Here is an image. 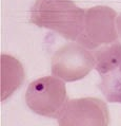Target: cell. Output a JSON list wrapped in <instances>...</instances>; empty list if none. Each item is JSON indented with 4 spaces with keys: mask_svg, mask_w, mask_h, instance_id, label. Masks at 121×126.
I'll return each mask as SVG.
<instances>
[{
    "mask_svg": "<svg viewBox=\"0 0 121 126\" xmlns=\"http://www.w3.org/2000/svg\"><path fill=\"white\" fill-rule=\"evenodd\" d=\"M85 10L73 0H36L31 9V22L51 30L66 40L77 41L82 32Z\"/></svg>",
    "mask_w": 121,
    "mask_h": 126,
    "instance_id": "1",
    "label": "cell"
},
{
    "mask_svg": "<svg viewBox=\"0 0 121 126\" xmlns=\"http://www.w3.org/2000/svg\"><path fill=\"white\" fill-rule=\"evenodd\" d=\"M68 100L65 82L53 74L33 80L25 92L27 107L34 113L51 119L59 117Z\"/></svg>",
    "mask_w": 121,
    "mask_h": 126,
    "instance_id": "2",
    "label": "cell"
},
{
    "mask_svg": "<svg viewBox=\"0 0 121 126\" xmlns=\"http://www.w3.org/2000/svg\"><path fill=\"white\" fill-rule=\"evenodd\" d=\"M117 13L110 6L96 5L85 10L82 32L76 43L95 51L119 41Z\"/></svg>",
    "mask_w": 121,
    "mask_h": 126,
    "instance_id": "3",
    "label": "cell"
},
{
    "mask_svg": "<svg viewBox=\"0 0 121 126\" xmlns=\"http://www.w3.org/2000/svg\"><path fill=\"white\" fill-rule=\"evenodd\" d=\"M95 64L94 51L76 41H71L54 53L51 61V71L63 82L72 83L84 79L95 69Z\"/></svg>",
    "mask_w": 121,
    "mask_h": 126,
    "instance_id": "4",
    "label": "cell"
},
{
    "mask_svg": "<svg viewBox=\"0 0 121 126\" xmlns=\"http://www.w3.org/2000/svg\"><path fill=\"white\" fill-rule=\"evenodd\" d=\"M95 69L100 75L99 89L110 103L121 104V41L94 51Z\"/></svg>",
    "mask_w": 121,
    "mask_h": 126,
    "instance_id": "5",
    "label": "cell"
},
{
    "mask_svg": "<svg viewBox=\"0 0 121 126\" xmlns=\"http://www.w3.org/2000/svg\"><path fill=\"white\" fill-rule=\"evenodd\" d=\"M58 126H110V110L98 97L68 100L59 117Z\"/></svg>",
    "mask_w": 121,
    "mask_h": 126,
    "instance_id": "6",
    "label": "cell"
},
{
    "mask_svg": "<svg viewBox=\"0 0 121 126\" xmlns=\"http://www.w3.org/2000/svg\"><path fill=\"white\" fill-rule=\"evenodd\" d=\"M24 69L21 63L8 54H1V100L4 101L22 85Z\"/></svg>",
    "mask_w": 121,
    "mask_h": 126,
    "instance_id": "7",
    "label": "cell"
},
{
    "mask_svg": "<svg viewBox=\"0 0 121 126\" xmlns=\"http://www.w3.org/2000/svg\"><path fill=\"white\" fill-rule=\"evenodd\" d=\"M117 30H118V35H119V40L121 41V13L117 17Z\"/></svg>",
    "mask_w": 121,
    "mask_h": 126,
    "instance_id": "8",
    "label": "cell"
}]
</instances>
